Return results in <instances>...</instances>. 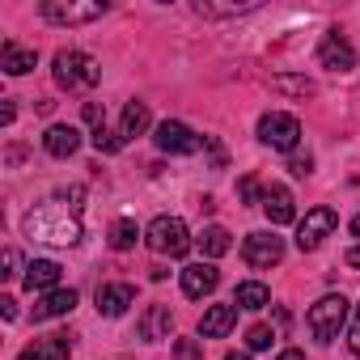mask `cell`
<instances>
[{"label":"cell","mask_w":360,"mask_h":360,"mask_svg":"<svg viewBox=\"0 0 360 360\" xmlns=\"http://www.w3.org/2000/svg\"><path fill=\"white\" fill-rule=\"evenodd\" d=\"M352 238H360V212H356V221H352Z\"/></svg>","instance_id":"38"},{"label":"cell","mask_w":360,"mask_h":360,"mask_svg":"<svg viewBox=\"0 0 360 360\" xmlns=\"http://www.w3.org/2000/svg\"><path fill=\"white\" fill-rule=\"evenodd\" d=\"M43 148H47L51 157H72V153L81 148V131H77L72 123H51L47 136H43Z\"/></svg>","instance_id":"13"},{"label":"cell","mask_w":360,"mask_h":360,"mask_svg":"<svg viewBox=\"0 0 360 360\" xmlns=\"http://www.w3.org/2000/svg\"><path fill=\"white\" fill-rule=\"evenodd\" d=\"M144 242H148V250L169 255V259H183V255L191 250V233H187V225L178 221V217H157V221L144 229Z\"/></svg>","instance_id":"3"},{"label":"cell","mask_w":360,"mask_h":360,"mask_svg":"<svg viewBox=\"0 0 360 360\" xmlns=\"http://www.w3.org/2000/svg\"><path fill=\"white\" fill-rule=\"evenodd\" d=\"M288 169H292L297 178H305V174L314 169V161H309V157H292V165H288Z\"/></svg>","instance_id":"32"},{"label":"cell","mask_w":360,"mask_h":360,"mask_svg":"<svg viewBox=\"0 0 360 360\" xmlns=\"http://www.w3.org/2000/svg\"><path fill=\"white\" fill-rule=\"evenodd\" d=\"M18 267H22V255L9 246V250H5V271H0V276H5V280H13V276H18Z\"/></svg>","instance_id":"30"},{"label":"cell","mask_w":360,"mask_h":360,"mask_svg":"<svg viewBox=\"0 0 360 360\" xmlns=\"http://www.w3.org/2000/svg\"><path fill=\"white\" fill-rule=\"evenodd\" d=\"M102 81V68L85 51H60L56 56V85L60 89H94Z\"/></svg>","instance_id":"2"},{"label":"cell","mask_w":360,"mask_h":360,"mask_svg":"<svg viewBox=\"0 0 360 360\" xmlns=\"http://www.w3.org/2000/svg\"><path fill=\"white\" fill-rule=\"evenodd\" d=\"M233 305H238V309H263V305H271V288L259 284V280H246V284H238Z\"/></svg>","instance_id":"22"},{"label":"cell","mask_w":360,"mask_h":360,"mask_svg":"<svg viewBox=\"0 0 360 360\" xmlns=\"http://www.w3.org/2000/svg\"><path fill=\"white\" fill-rule=\"evenodd\" d=\"M72 309H77V292H72V288H56V292H47V297L34 305V322H51V318L72 314Z\"/></svg>","instance_id":"18"},{"label":"cell","mask_w":360,"mask_h":360,"mask_svg":"<svg viewBox=\"0 0 360 360\" xmlns=\"http://www.w3.org/2000/svg\"><path fill=\"white\" fill-rule=\"evenodd\" d=\"M271 339H276V330H271V326H263V322L246 330V347H250V352H263V347H271Z\"/></svg>","instance_id":"26"},{"label":"cell","mask_w":360,"mask_h":360,"mask_svg":"<svg viewBox=\"0 0 360 360\" xmlns=\"http://www.w3.org/2000/svg\"><path fill=\"white\" fill-rule=\"evenodd\" d=\"M225 360H250V352H229Z\"/></svg>","instance_id":"37"},{"label":"cell","mask_w":360,"mask_h":360,"mask_svg":"<svg viewBox=\"0 0 360 360\" xmlns=\"http://www.w3.org/2000/svg\"><path fill=\"white\" fill-rule=\"evenodd\" d=\"M318 60H322V68H335V72H347V68H356V51H352V43H347L339 30L322 34Z\"/></svg>","instance_id":"10"},{"label":"cell","mask_w":360,"mask_h":360,"mask_svg":"<svg viewBox=\"0 0 360 360\" xmlns=\"http://www.w3.org/2000/svg\"><path fill=\"white\" fill-rule=\"evenodd\" d=\"M148 123H153L148 106H144V102H127V106H123V123H119V136H123V140H131V136H144V131H148Z\"/></svg>","instance_id":"21"},{"label":"cell","mask_w":360,"mask_h":360,"mask_svg":"<svg viewBox=\"0 0 360 360\" xmlns=\"http://www.w3.org/2000/svg\"><path fill=\"white\" fill-rule=\"evenodd\" d=\"M102 119H106V110L98 102H85V123H94V131H102Z\"/></svg>","instance_id":"31"},{"label":"cell","mask_w":360,"mask_h":360,"mask_svg":"<svg viewBox=\"0 0 360 360\" xmlns=\"http://www.w3.org/2000/svg\"><path fill=\"white\" fill-rule=\"evenodd\" d=\"M204 356V339H178L174 343V360H200Z\"/></svg>","instance_id":"27"},{"label":"cell","mask_w":360,"mask_h":360,"mask_svg":"<svg viewBox=\"0 0 360 360\" xmlns=\"http://www.w3.org/2000/svg\"><path fill=\"white\" fill-rule=\"evenodd\" d=\"M347 267H360V242H356V246L347 250Z\"/></svg>","instance_id":"36"},{"label":"cell","mask_w":360,"mask_h":360,"mask_svg":"<svg viewBox=\"0 0 360 360\" xmlns=\"http://www.w3.org/2000/svg\"><path fill=\"white\" fill-rule=\"evenodd\" d=\"M131 301H136V288H131V284H106V288H98V314H102V318L127 314Z\"/></svg>","instance_id":"15"},{"label":"cell","mask_w":360,"mask_h":360,"mask_svg":"<svg viewBox=\"0 0 360 360\" xmlns=\"http://www.w3.org/2000/svg\"><path fill=\"white\" fill-rule=\"evenodd\" d=\"M238 195H242L246 204H255V200H259V178H255V174H246L242 183H238Z\"/></svg>","instance_id":"29"},{"label":"cell","mask_w":360,"mask_h":360,"mask_svg":"<svg viewBox=\"0 0 360 360\" xmlns=\"http://www.w3.org/2000/svg\"><path fill=\"white\" fill-rule=\"evenodd\" d=\"M335 225H339V217H335V208H314V212H305V221L297 225V246L301 250H318L330 233H335Z\"/></svg>","instance_id":"7"},{"label":"cell","mask_w":360,"mask_h":360,"mask_svg":"<svg viewBox=\"0 0 360 360\" xmlns=\"http://www.w3.org/2000/svg\"><path fill=\"white\" fill-rule=\"evenodd\" d=\"M242 259H246L250 267H276V263L284 259V242H280L276 233H250V238L242 242Z\"/></svg>","instance_id":"9"},{"label":"cell","mask_w":360,"mask_h":360,"mask_svg":"<svg viewBox=\"0 0 360 360\" xmlns=\"http://www.w3.org/2000/svg\"><path fill=\"white\" fill-rule=\"evenodd\" d=\"M263 212H267L271 225H292V221H297L292 191H288V187H267V191H263Z\"/></svg>","instance_id":"12"},{"label":"cell","mask_w":360,"mask_h":360,"mask_svg":"<svg viewBox=\"0 0 360 360\" xmlns=\"http://www.w3.org/2000/svg\"><path fill=\"white\" fill-rule=\"evenodd\" d=\"M136 238H140L136 221H127V217H123V221H115V225H110V246H115V250H131V246H136Z\"/></svg>","instance_id":"25"},{"label":"cell","mask_w":360,"mask_h":360,"mask_svg":"<svg viewBox=\"0 0 360 360\" xmlns=\"http://www.w3.org/2000/svg\"><path fill=\"white\" fill-rule=\"evenodd\" d=\"M106 13V0H43V18L51 26H85Z\"/></svg>","instance_id":"4"},{"label":"cell","mask_w":360,"mask_h":360,"mask_svg":"<svg viewBox=\"0 0 360 360\" xmlns=\"http://www.w3.org/2000/svg\"><path fill=\"white\" fill-rule=\"evenodd\" d=\"M68 356H72L68 335H47V339H34L18 360H68Z\"/></svg>","instance_id":"19"},{"label":"cell","mask_w":360,"mask_h":360,"mask_svg":"<svg viewBox=\"0 0 360 360\" xmlns=\"http://www.w3.org/2000/svg\"><path fill=\"white\" fill-rule=\"evenodd\" d=\"M217 284H221V271H217L212 263H191V267H183V292H187L191 301L208 297Z\"/></svg>","instance_id":"11"},{"label":"cell","mask_w":360,"mask_h":360,"mask_svg":"<svg viewBox=\"0 0 360 360\" xmlns=\"http://www.w3.org/2000/svg\"><path fill=\"white\" fill-rule=\"evenodd\" d=\"M347 347L360 356V309H356V322H352V339H347Z\"/></svg>","instance_id":"33"},{"label":"cell","mask_w":360,"mask_h":360,"mask_svg":"<svg viewBox=\"0 0 360 360\" xmlns=\"http://www.w3.org/2000/svg\"><path fill=\"white\" fill-rule=\"evenodd\" d=\"M271 89L276 94H292V98H314L318 85L309 77H271Z\"/></svg>","instance_id":"24"},{"label":"cell","mask_w":360,"mask_h":360,"mask_svg":"<svg viewBox=\"0 0 360 360\" xmlns=\"http://www.w3.org/2000/svg\"><path fill=\"white\" fill-rule=\"evenodd\" d=\"M157 148L161 153H174V157H191V153H200V136L187 127V123H178V119H165V123H157Z\"/></svg>","instance_id":"8"},{"label":"cell","mask_w":360,"mask_h":360,"mask_svg":"<svg viewBox=\"0 0 360 360\" xmlns=\"http://www.w3.org/2000/svg\"><path fill=\"white\" fill-rule=\"evenodd\" d=\"M169 326H174L169 305H148L144 318H140V339L144 343H161V339H169Z\"/></svg>","instance_id":"17"},{"label":"cell","mask_w":360,"mask_h":360,"mask_svg":"<svg viewBox=\"0 0 360 360\" xmlns=\"http://www.w3.org/2000/svg\"><path fill=\"white\" fill-rule=\"evenodd\" d=\"M233 326H238V305H212V309L200 318V335H204V339H225Z\"/></svg>","instance_id":"16"},{"label":"cell","mask_w":360,"mask_h":360,"mask_svg":"<svg viewBox=\"0 0 360 360\" xmlns=\"http://www.w3.org/2000/svg\"><path fill=\"white\" fill-rule=\"evenodd\" d=\"M0 309H5V318H18V301H13V297L0 301Z\"/></svg>","instance_id":"34"},{"label":"cell","mask_w":360,"mask_h":360,"mask_svg":"<svg viewBox=\"0 0 360 360\" xmlns=\"http://www.w3.org/2000/svg\"><path fill=\"white\" fill-rule=\"evenodd\" d=\"M26 233L39 238V242L77 246V242H81V221H77V212H68L60 200H47V204H39V208L26 217Z\"/></svg>","instance_id":"1"},{"label":"cell","mask_w":360,"mask_h":360,"mask_svg":"<svg viewBox=\"0 0 360 360\" xmlns=\"http://www.w3.org/2000/svg\"><path fill=\"white\" fill-rule=\"evenodd\" d=\"M343 322H347V301H343V297L326 292L318 305H309V330H314V339H318V343L339 339Z\"/></svg>","instance_id":"5"},{"label":"cell","mask_w":360,"mask_h":360,"mask_svg":"<svg viewBox=\"0 0 360 360\" xmlns=\"http://www.w3.org/2000/svg\"><path fill=\"white\" fill-rule=\"evenodd\" d=\"M60 271H64V267H60L56 259H34V263L26 267V288L47 297V292H56V284H60Z\"/></svg>","instance_id":"14"},{"label":"cell","mask_w":360,"mask_h":360,"mask_svg":"<svg viewBox=\"0 0 360 360\" xmlns=\"http://www.w3.org/2000/svg\"><path fill=\"white\" fill-rule=\"evenodd\" d=\"M276 360H305V352H297V347H288V352H280Z\"/></svg>","instance_id":"35"},{"label":"cell","mask_w":360,"mask_h":360,"mask_svg":"<svg viewBox=\"0 0 360 360\" xmlns=\"http://www.w3.org/2000/svg\"><path fill=\"white\" fill-rule=\"evenodd\" d=\"M259 140H263L267 148H280V153L297 148V140H301V123H297V115H284V110L263 115V119H259Z\"/></svg>","instance_id":"6"},{"label":"cell","mask_w":360,"mask_h":360,"mask_svg":"<svg viewBox=\"0 0 360 360\" xmlns=\"http://www.w3.org/2000/svg\"><path fill=\"white\" fill-rule=\"evenodd\" d=\"M39 64V56L30 51V47H18V43H5L0 47V68H5L9 77H22V72H30Z\"/></svg>","instance_id":"20"},{"label":"cell","mask_w":360,"mask_h":360,"mask_svg":"<svg viewBox=\"0 0 360 360\" xmlns=\"http://www.w3.org/2000/svg\"><path fill=\"white\" fill-rule=\"evenodd\" d=\"M229 229L225 225H208L204 233H200V250L208 255V259H221V255H229Z\"/></svg>","instance_id":"23"},{"label":"cell","mask_w":360,"mask_h":360,"mask_svg":"<svg viewBox=\"0 0 360 360\" xmlns=\"http://www.w3.org/2000/svg\"><path fill=\"white\" fill-rule=\"evenodd\" d=\"M94 148H98V153H119V148H123V136H115V131L102 127V131H94Z\"/></svg>","instance_id":"28"}]
</instances>
